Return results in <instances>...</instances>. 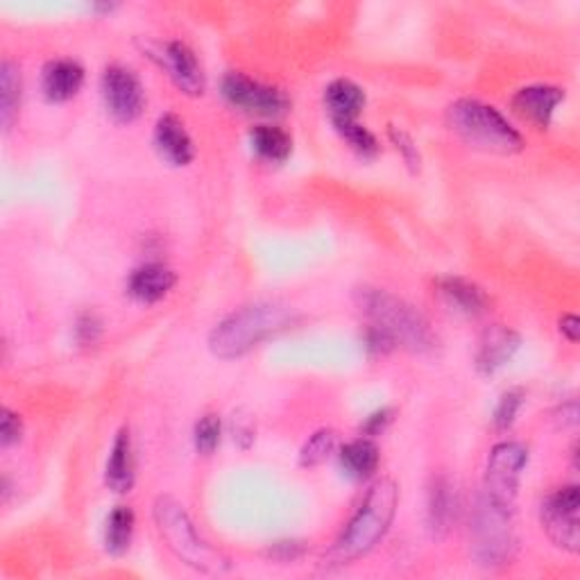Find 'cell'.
I'll list each match as a JSON object with an SVG mask.
<instances>
[{
  "mask_svg": "<svg viewBox=\"0 0 580 580\" xmlns=\"http://www.w3.org/2000/svg\"><path fill=\"white\" fill-rule=\"evenodd\" d=\"M155 521L166 547L186 567L203 573H222L229 569V560L200 538L196 524L177 499L162 495L155 501Z\"/></svg>",
  "mask_w": 580,
  "mask_h": 580,
  "instance_id": "5b68a950",
  "label": "cell"
},
{
  "mask_svg": "<svg viewBox=\"0 0 580 580\" xmlns=\"http://www.w3.org/2000/svg\"><path fill=\"white\" fill-rule=\"evenodd\" d=\"M84 69L77 60L58 58L41 69V93L48 103H69L84 86Z\"/></svg>",
  "mask_w": 580,
  "mask_h": 580,
  "instance_id": "9a60e30c",
  "label": "cell"
},
{
  "mask_svg": "<svg viewBox=\"0 0 580 580\" xmlns=\"http://www.w3.org/2000/svg\"><path fill=\"white\" fill-rule=\"evenodd\" d=\"M250 148L261 162L283 164L293 155V136L279 125L259 123L250 130Z\"/></svg>",
  "mask_w": 580,
  "mask_h": 580,
  "instance_id": "ffe728a7",
  "label": "cell"
},
{
  "mask_svg": "<svg viewBox=\"0 0 580 580\" xmlns=\"http://www.w3.org/2000/svg\"><path fill=\"white\" fill-rule=\"evenodd\" d=\"M400 506V488L389 476L376 478L365 493L359 510L345 526L343 536L335 540L327 553L329 565H350L372 549L389 534Z\"/></svg>",
  "mask_w": 580,
  "mask_h": 580,
  "instance_id": "7a4b0ae2",
  "label": "cell"
},
{
  "mask_svg": "<svg viewBox=\"0 0 580 580\" xmlns=\"http://www.w3.org/2000/svg\"><path fill=\"white\" fill-rule=\"evenodd\" d=\"M580 490L578 486L556 488L545 497L540 506V521L547 538L567 553H578L580 549V526H578Z\"/></svg>",
  "mask_w": 580,
  "mask_h": 580,
  "instance_id": "30bf717a",
  "label": "cell"
},
{
  "mask_svg": "<svg viewBox=\"0 0 580 580\" xmlns=\"http://www.w3.org/2000/svg\"><path fill=\"white\" fill-rule=\"evenodd\" d=\"M338 458H341L345 476H350L352 480H367L379 467V447L367 435H361V438L348 443Z\"/></svg>",
  "mask_w": 580,
  "mask_h": 580,
  "instance_id": "7402d4cb",
  "label": "cell"
},
{
  "mask_svg": "<svg viewBox=\"0 0 580 580\" xmlns=\"http://www.w3.org/2000/svg\"><path fill=\"white\" fill-rule=\"evenodd\" d=\"M222 441V422L218 415L209 413L198 420L196 431H193V443H196L198 454L211 456Z\"/></svg>",
  "mask_w": 580,
  "mask_h": 580,
  "instance_id": "4316f807",
  "label": "cell"
},
{
  "mask_svg": "<svg viewBox=\"0 0 580 580\" xmlns=\"http://www.w3.org/2000/svg\"><path fill=\"white\" fill-rule=\"evenodd\" d=\"M103 333V320L95 315L93 311H86L77 318L75 322V338L80 345H93L99 343V338Z\"/></svg>",
  "mask_w": 580,
  "mask_h": 580,
  "instance_id": "f546056e",
  "label": "cell"
},
{
  "mask_svg": "<svg viewBox=\"0 0 580 580\" xmlns=\"http://www.w3.org/2000/svg\"><path fill=\"white\" fill-rule=\"evenodd\" d=\"M23 438V420L19 413L3 408V420H0V443H3V449L21 443Z\"/></svg>",
  "mask_w": 580,
  "mask_h": 580,
  "instance_id": "4dcf8cb0",
  "label": "cell"
},
{
  "mask_svg": "<svg viewBox=\"0 0 580 580\" xmlns=\"http://www.w3.org/2000/svg\"><path fill=\"white\" fill-rule=\"evenodd\" d=\"M447 125L469 148L488 155H517L526 145L521 132L497 107L476 99L454 101L447 107Z\"/></svg>",
  "mask_w": 580,
  "mask_h": 580,
  "instance_id": "277c9868",
  "label": "cell"
},
{
  "mask_svg": "<svg viewBox=\"0 0 580 580\" xmlns=\"http://www.w3.org/2000/svg\"><path fill=\"white\" fill-rule=\"evenodd\" d=\"M155 148L159 157L175 168H184L196 159V145H193L184 121L173 112H166L157 118Z\"/></svg>",
  "mask_w": 580,
  "mask_h": 580,
  "instance_id": "5bb4252c",
  "label": "cell"
},
{
  "mask_svg": "<svg viewBox=\"0 0 580 580\" xmlns=\"http://www.w3.org/2000/svg\"><path fill=\"white\" fill-rule=\"evenodd\" d=\"M458 512V497L456 488L452 486V480L441 476L433 483V488L428 493V526L435 536H445L456 521Z\"/></svg>",
  "mask_w": 580,
  "mask_h": 580,
  "instance_id": "44dd1931",
  "label": "cell"
},
{
  "mask_svg": "<svg viewBox=\"0 0 580 580\" xmlns=\"http://www.w3.org/2000/svg\"><path fill=\"white\" fill-rule=\"evenodd\" d=\"M389 138L395 145V151L402 155L406 168L411 173H420L422 155H420V148H417L415 138L404 127H397V125H389Z\"/></svg>",
  "mask_w": 580,
  "mask_h": 580,
  "instance_id": "f1b7e54d",
  "label": "cell"
},
{
  "mask_svg": "<svg viewBox=\"0 0 580 580\" xmlns=\"http://www.w3.org/2000/svg\"><path fill=\"white\" fill-rule=\"evenodd\" d=\"M515 547L512 508L483 495L472 515V551L480 567H499L510 560Z\"/></svg>",
  "mask_w": 580,
  "mask_h": 580,
  "instance_id": "8992f818",
  "label": "cell"
},
{
  "mask_svg": "<svg viewBox=\"0 0 580 580\" xmlns=\"http://www.w3.org/2000/svg\"><path fill=\"white\" fill-rule=\"evenodd\" d=\"M560 333L567 338L569 343H578V335H580V320L573 313H565L560 318Z\"/></svg>",
  "mask_w": 580,
  "mask_h": 580,
  "instance_id": "d6a6232c",
  "label": "cell"
},
{
  "mask_svg": "<svg viewBox=\"0 0 580 580\" xmlns=\"http://www.w3.org/2000/svg\"><path fill=\"white\" fill-rule=\"evenodd\" d=\"M324 107L331 123L359 121L365 107V91L350 77H338L324 89Z\"/></svg>",
  "mask_w": 580,
  "mask_h": 580,
  "instance_id": "d6986e66",
  "label": "cell"
},
{
  "mask_svg": "<svg viewBox=\"0 0 580 580\" xmlns=\"http://www.w3.org/2000/svg\"><path fill=\"white\" fill-rule=\"evenodd\" d=\"M177 283V275L164 263H145L130 272L127 296L138 304L162 302Z\"/></svg>",
  "mask_w": 580,
  "mask_h": 580,
  "instance_id": "2e32d148",
  "label": "cell"
},
{
  "mask_svg": "<svg viewBox=\"0 0 580 580\" xmlns=\"http://www.w3.org/2000/svg\"><path fill=\"white\" fill-rule=\"evenodd\" d=\"M524 400H526V395H524L521 389H510L499 397L497 408L493 413V424H495L497 431H508L515 424L519 408L524 406Z\"/></svg>",
  "mask_w": 580,
  "mask_h": 580,
  "instance_id": "83f0119b",
  "label": "cell"
},
{
  "mask_svg": "<svg viewBox=\"0 0 580 580\" xmlns=\"http://www.w3.org/2000/svg\"><path fill=\"white\" fill-rule=\"evenodd\" d=\"M220 93L234 110L259 118H277L290 110V99L283 89L259 82L238 71H231L222 77Z\"/></svg>",
  "mask_w": 580,
  "mask_h": 580,
  "instance_id": "52a82bcc",
  "label": "cell"
},
{
  "mask_svg": "<svg viewBox=\"0 0 580 580\" xmlns=\"http://www.w3.org/2000/svg\"><path fill=\"white\" fill-rule=\"evenodd\" d=\"M296 318V309L279 300L240 307L211 329L209 350L222 361L246 356L257 345L268 341L270 335L288 329Z\"/></svg>",
  "mask_w": 580,
  "mask_h": 580,
  "instance_id": "3957f363",
  "label": "cell"
},
{
  "mask_svg": "<svg viewBox=\"0 0 580 580\" xmlns=\"http://www.w3.org/2000/svg\"><path fill=\"white\" fill-rule=\"evenodd\" d=\"M134 447L130 428H121L114 438L107 465H105V483L116 495H127L134 488L136 472H134Z\"/></svg>",
  "mask_w": 580,
  "mask_h": 580,
  "instance_id": "ac0fdd59",
  "label": "cell"
},
{
  "mask_svg": "<svg viewBox=\"0 0 580 580\" xmlns=\"http://www.w3.org/2000/svg\"><path fill=\"white\" fill-rule=\"evenodd\" d=\"M23 77L17 62L6 58L0 62V121H3L6 132L14 125V118L21 107Z\"/></svg>",
  "mask_w": 580,
  "mask_h": 580,
  "instance_id": "603a6c76",
  "label": "cell"
},
{
  "mask_svg": "<svg viewBox=\"0 0 580 580\" xmlns=\"http://www.w3.org/2000/svg\"><path fill=\"white\" fill-rule=\"evenodd\" d=\"M141 51L159 69L166 71V75L182 93L190 95V99H198V95L205 93L207 77L203 64L198 62L196 53L190 51V45H186L184 41H166V43L145 41L141 45Z\"/></svg>",
  "mask_w": 580,
  "mask_h": 580,
  "instance_id": "9c48e42d",
  "label": "cell"
},
{
  "mask_svg": "<svg viewBox=\"0 0 580 580\" xmlns=\"http://www.w3.org/2000/svg\"><path fill=\"white\" fill-rule=\"evenodd\" d=\"M335 431L333 428H320L315 431L311 438L304 443L302 452H300V465L311 469V467H318L322 465L335 449Z\"/></svg>",
  "mask_w": 580,
  "mask_h": 580,
  "instance_id": "484cf974",
  "label": "cell"
},
{
  "mask_svg": "<svg viewBox=\"0 0 580 580\" xmlns=\"http://www.w3.org/2000/svg\"><path fill=\"white\" fill-rule=\"evenodd\" d=\"M101 95L107 114L123 125L134 123L145 110V86L141 77L123 64H112L103 71Z\"/></svg>",
  "mask_w": 580,
  "mask_h": 580,
  "instance_id": "8fae6325",
  "label": "cell"
},
{
  "mask_svg": "<svg viewBox=\"0 0 580 580\" xmlns=\"http://www.w3.org/2000/svg\"><path fill=\"white\" fill-rule=\"evenodd\" d=\"M356 307L367 320L365 343L370 352L385 354L395 348H404L422 354L435 348V335L428 320L389 290L372 286L359 288Z\"/></svg>",
  "mask_w": 580,
  "mask_h": 580,
  "instance_id": "6da1fadb",
  "label": "cell"
},
{
  "mask_svg": "<svg viewBox=\"0 0 580 580\" xmlns=\"http://www.w3.org/2000/svg\"><path fill=\"white\" fill-rule=\"evenodd\" d=\"M333 130L341 134V138L350 145V148L361 157V159H374L381 151L379 138L359 121H341L333 123Z\"/></svg>",
  "mask_w": 580,
  "mask_h": 580,
  "instance_id": "d4e9b609",
  "label": "cell"
},
{
  "mask_svg": "<svg viewBox=\"0 0 580 580\" xmlns=\"http://www.w3.org/2000/svg\"><path fill=\"white\" fill-rule=\"evenodd\" d=\"M393 415H395L393 408H379V411H374V413L367 415L365 422L361 424L363 435H367V438H374V435H381L385 428H389V424L395 420Z\"/></svg>",
  "mask_w": 580,
  "mask_h": 580,
  "instance_id": "1f68e13d",
  "label": "cell"
},
{
  "mask_svg": "<svg viewBox=\"0 0 580 580\" xmlns=\"http://www.w3.org/2000/svg\"><path fill=\"white\" fill-rule=\"evenodd\" d=\"M565 101V89L553 84H528L521 86L510 101L512 112L538 130H549L556 110Z\"/></svg>",
  "mask_w": 580,
  "mask_h": 580,
  "instance_id": "7c38bea8",
  "label": "cell"
},
{
  "mask_svg": "<svg viewBox=\"0 0 580 580\" xmlns=\"http://www.w3.org/2000/svg\"><path fill=\"white\" fill-rule=\"evenodd\" d=\"M441 296L445 304L465 318H480L483 313H488L490 309V298L486 296V290L476 286L469 279L463 277H443L438 281Z\"/></svg>",
  "mask_w": 580,
  "mask_h": 580,
  "instance_id": "e0dca14e",
  "label": "cell"
},
{
  "mask_svg": "<svg viewBox=\"0 0 580 580\" xmlns=\"http://www.w3.org/2000/svg\"><path fill=\"white\" fill-rule=\"evenodd\" d=\"M136 517L130 506H116L105 521V551L110 556H125L134 540Z\"/></svg>",
  "mask_w": 580,
  "mask_h": 580,
  "instance_id": "cb8c5ba5",
  "label": "cell"
},
{
  "mask_svg": "<svg viewBox=\"0 0 580 580\" xmlns=\"http://www.w3.org/2000/svg\"><path fill=\"white\" fill-rule=\"evenodd\" d=\"M519 345H521V338L515 329L504 324H490L480 333L474 365L483 376H493L512 361Z\"/></svg>",
  "mask_w": 580,
  "mask_h": 580,
  "instance_id": "4fadbf2b",
  "label": "cell"
},
{
  "mask_svg": "<svg viewBox=\"0 0 580 580\" xmlns=\"http://www.w3.org/2000/svg\"><path fill=\"white\" fill-rule=\"evenodd\" d=\"M528 465V449L521 443L504 441L493 447L483 476V495L499 506L512 508L521 474Z\"/></svg>",
  "mask_w": 580,
  "mask_h": 580,
  "instance_id": "ba28073f",
  "label": "cell"
}]
</instances>
